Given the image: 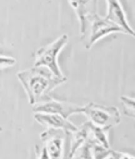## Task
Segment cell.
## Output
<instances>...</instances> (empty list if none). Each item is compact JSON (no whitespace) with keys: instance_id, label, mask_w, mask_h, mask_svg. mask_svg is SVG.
Wrapping results in <instances>:
<instances>
[{"instance_id":"obj_1","label":"cell","mask_w":135,"mask_h":159,"mask_svg":"<svg viewBox=\"0 0 135 159\" xmlns=\"http://www.w3.org/2000/svg\"><path fill=\"white\" fill-rule=\"evenodd\" d=\"M16 76L32 106L40 102L48 93L67 80L65 76H55L46 67L36 66L19 71Z\"/></svg>"},{"instance_id":"obj_2","label":"cell","mask_w":135,"mask_h":159,"mask_svg":"<svg viewBox=\"0 0 135 159\" xmlns=\"http://www.w3.org/2000/svg\"><path fill=\"white\" fill-rule=\"evenodd\" d=\"M68 40V36L63 34L53 42L38 49L35 55V66L46 67L55 76L64 77L58 63V57Z\"/></svg>"},{"instance_id":"obj_3","label":"cell","mask_w":135,"mask_h":159,"mask_svg":"<svg viewBox=\"0 0 135 159\" xmlns=\"http://www.w3.org/2000/svg\"><path fill=\"white\" fill-rule=\"evenodd\" d=\"M82 114L88 118L90 122L106 132L117 126L121 121L120 111L115 106L89 103L83 106Z\"/></svg>"},{"instance_id":"obj_4","label":"cell","mask_w":135,"mask_h":159,"mask_svg":"<svg viewBox=\"0 0 135 159\" xmlns=\"http://www.w3.org/2000/svg\"><path fill=\"white\" fill-rule=\"evenodd\" d=\"M32 107V111L35 113L58 115L67 119L72 115L81 114L83 112V106L57 100L48 95Z\"/></svg>"},{"instance_id":"obj_5","label":"cell","mask_w":135,"mask_h":159,"mask_svg":"<svg viewBox=\"0 0 135 159\" xmlns=\"http://www.w3.org/2000/svg\"><path fill=\"white\" fill-rule=\"evenodd\" d=\"M77 16L82 40H86L90 25L98 13V0H69Z\"/></svg>"},{"instance_id":"obj_6","label":"cell","mask_w":135,"mask_h":159,"mask_svg":"<svg viewBox=\"0 0 135 159\" xmlns=\"http://www.w3.org/2000/svg\"><path fill=\"white\" fill-rule=\"evenodd\" d=\"M114 33H123L126 34L125 31L121 27L109 20L105 16L103 17L97 15L90 25L85 40V48L90 49L100 39Z\"/></svg>"},{"instance_id":"obj_7","label":"cell","mask_w":135,"mask_h":159,"mask_svg":"<svg viewBox=\"0 0 135 159\" xmlns=\"http://www.w3.org/2000/svg\"><path fill=\"white\" fill-rule=\"evenodd\" d=\"M62 130L47 128L40 134V139L46 147L50 159H64L65 134Z\"/></svg>"},{"instance_id":"obj_8","label":"cell","mask_w":135,"mask_h":159,"mask_svg":"<svg viewBox=\"0 0 135 159\" xmlns=\"http://www.w3.org/2000/svg\"><path fill=\"white\" fill-rule=\"evenodd\" d=\"M33 117L38 124L47 128L62 130L64 132H75L78 129V127L68 119L58 115L36 112Z\"/></svg>"},{"instance_id":"obj_9","label":"cell","mask_w":135,"mask_h":159,"mask_svg":"<svg viewBox=\"0 0 135 159\" xmlns=\"http://www.w3.org/2000/svg\"><path fill=\"white\" fill-rule=\"evenodd\" d=\"M108 9L105 17L121 27L126 34L133 36L134 30L128 24L125 11L119 0H106Z\"/></svg>"},{"instance_id":"obj_10","label":"cell","mask_w":135,"mask_h":159,"mask_svg":"<svg viewBox=\"0 0 135 159\" xmlns=\"http://www.w3.org/2000/svg\"><path fill=\"white\" fill-rule=\"evenodd\" d=\"M88 123L90 130H91L92 137L97 142H98L99 143L105 147L106 148L110 149L109 141L105 130L101 128L100 127L95 126L91 122L88 121Z\"/></svg>"},{"instance_id":"obj_11","label":"cell","mask_w":135,"mask_h":159,"mask_svg":"<svg viewBox=\"0 0 135 159\" xmlns=\"http://www.w3.org/2000/svg\"><path fill=\"white\" fill-rule=\"evenodd\" d=\"M92 143V151L94 159H106L112 152V149L106 148L95 141L92 136L90 138Z\"/></svg>"},{"instance_id":"obj_12","label":"cell","mask_w":135,"mask_h":159,"mask_svg":"<svg viewBox=\"0 0 135 159\" xmlns=\"http://www.w3.org/2000/svg\"><path fill=\"white\" fill-rule=\"evenodd\" d=\"M124 115L135 120V98L123 95L120 98Z\"/></svg>"},{"instance_id":"obj_13","label":"cell","mask_w":135,"mask_h":159,"mask_svg":"<svg viewBox=\"0 0 135 159\" xmlns=\"http://www.w3.org/2000/svg\"><path fill=\"white\" fill-rule=\"evenodd\" d=\"M72 159H94L90 139L77 149Z\"/></svg>"},{"instance_id":"obj_14","label":"cell","mask_w":135,"mask_h":159,"mask_svg":"<svg viewBox=\"0 0 135 159\" xmlns=\"http://www.w3.org/2000/svg\"><path fill=\"white\" fill-rule=\"evenodd\" d=\"M16 60L12 57L7 56V55H2L1 56V62H0V66L1 69H7L14 66L16 64Z\"/></svg>"},{"instance_id":"obj_15","label":"cell","mask_w":135,"mask_h":159,"mask_svg":"<svg viewBox=\"0 0 135 159\" xmlns=\"http://www.w3.org/2000/svg\"><path fill=\"white\" fill-rule=\"evenodd\" d=\"M36 154L37 159H50L47 149L44 145L42 147L36 146Z\"/></svg>"},{"instance_id":"obj_16","label":"cell","mask_w":135,"mask_h":159,"mask_svg":"<svg viewBox=\"0 0 135 159\" xmlns=\"http://www.w3.org/2000/svg\"><path fill=\"white\" fill-rule=\"evenodd\" d=\"M106 159H119V152L112 150L111 155Z\"/></svg>"},{"instance_id":"obj_17","label":"cell","mask_w":135,"mask_h":159,"mask_svg":"<svg viewBox=\"0 0 135 159\" xmlns=\"http://www.w3.org/2000/svg\"><path fill=\"white\" fill-rule=\"evenodd\" d=\"M119 159H135V157L119 152Z\"/></svg>"},{"instance_id":"obj_18","label":"cell","mask_w":135,"mask_h":159,"mask_svg":"<svg viewBox=\"0 0 135 159\" xmlns=\"http://www.w3.org/2000/svg\"><path fill=\"white\" fill-rule=\"evenodd\" d=\"M133 37L135 38V31H134V36H133Z\"/></svg>"}]
</instances>
